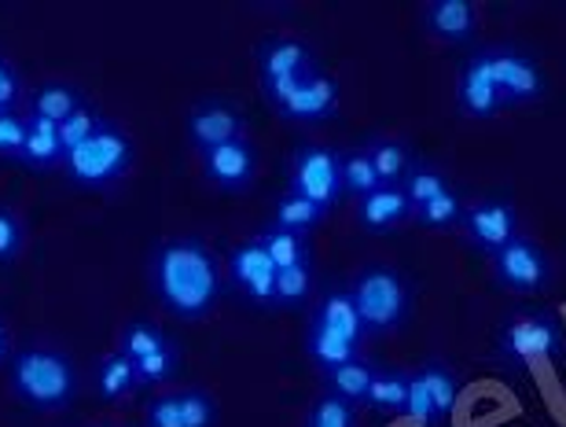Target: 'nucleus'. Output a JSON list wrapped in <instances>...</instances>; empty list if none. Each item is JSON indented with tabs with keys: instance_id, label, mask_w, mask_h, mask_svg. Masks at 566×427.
I'll use <instances>...</instances> for the list:
<instances>
[{
	"instance_id": "1",
	"label": "nucleus",
	"mask_w": 566,
	"mask_h": 427,
	"mask_svg": "<svg viewBox=\"0 0 566 427\" xmlns=\"http://www.w3.org/2000/svg\"><path fill=\"white\" fill-rule=\"evenodd\" d=\"M147 288L169 317L199 324L224 295V273L213 247L196 232L166 236L147 251Z\"/></svg>"
},
{
	"instance_id": "2",
	"label": "nucleus",
	"mask_w": 566,
	"mask_h": 427,
	"mask_svg": "<svg viewBox=\"0 0 566 427\" xmlns=\"http://www.w3.org/2000/svg\"><path fill=\"white\" fill-rule=\"evenodd\" d=\"M8 387L19 406L33 413H63L82 395V368L55 343H22L11 351Z\"/></svg>"
},
{
	"instance_id": "3",
	"label": "nucleus",
	"mask_w": 566,
	"mask_h": 427,
	"mask_svg": "<svg viewBox=\"0 0 566 427\" xmlns=\"http://www.w3.org/2000/svg\"><path fill=\"white\" fill-rule=\"evenodd\" d=\"M354 310L360 317V329L368 335H390L409 324L412 317V284L401 269L387 262H368L360 265L354 280L346 284Z\"/></svg>"
},
{
	"instance_id": "4",
	"label": "nucleus",
	"mask_w": 566,
	"mask_h": 427,
	"mask_svg": "<svg viewBox=\"0 0 566 427\" xmlns=\"http://www.w3.org/2000/svg\"><path fill=\"white\" fill-rule=\"evenodd\" d=\"M137 163V144L118 122H104L85 144H77L74 152H66L63 159V177L66 185L85 188V192H104L115 188L118 181H126V174Z\"/></svg>"
},
{
	"instance_id": "5",
	"label": "nucleus",
	"mask_w": 566,
	"mask_h": 427,
	"mask_svg": "<svg viewBox=\"0 0 566 427\" xmlns=\"http://www.w3.org/2000/svg\"><path fill=\"white\" fill-rule=\"evenodd\" d=\"M566 354V324L545 306H515L496 329V357L512 368H534Z\"/></svg>"
},
{
	"instance_id": "6",
	"label": "nucleus",
	"mask_w": 566,
	"mask_h": 427,
	"mask_svg": "<svg viewBox=\"0 0 566 427\" xmlns=\"http://www.w3.org/2000/svg\"><path fill=\"white\" fill-rule=\"evenodd\" d=\"M118 351L129 357L140 376V387H166L185 368L180 343L151 317H129L118 332Z\"/></svg>"
},
{
	"instance_id": "7",
	"label": "nucleus",
	"mask_w": 566,
	"mask_h": 427,
	"mask_svg": "<svg viewBox=\"0 0 566 427\" xmlns=\"http://www.w3.org/2000/svg\"><path fill=\"white\" fill-rule=\"evenodd\" d=\"M287 192L310 199L324 214L343 204V177H338V152L327 144H302L287 166Z\"/></svg>"
},
{
	"instance_id": "8",
	"label": "nucleus",
	"mask_w": 566,
	"mask_h": 427,
	"mask_svg": "<svg viewBox=\"0 0 566 427\" xmlns=\"http://www.w3.org/2000/svg\"><path fill=\"white\" fill-rule=\"evenodd\" d=\"M224 284L258 310H276V265L258 236L235 243L229 251V258H224Z\"/></svg>"
},
{
	"instance_id": "9",
	"label": "nucleus",
	"mask_w": 566,
	"mask_h": 427,
	"mask_svg": "<svg viewBox=\"0 0 566 427\" xmlns=\"http://www.w3.org/2000/svg\"><path fill=\"white\" fill-rule=\"evenodd\" d=\"M496 284L515 291V295H541L552 288V258L537 240L518 232L512 243L490 254Z\"/></svg>"
},
{
	"instance_id": "10",
	"label": "nucleus",
	"mask_w": 566,
	"mask_h": 427,
	"mask_svg": "<svg viewBox=\"0 0 566 427\" xmlns=\"http://www.w3.org/2000/svg\"><path fill=\"white\" fill-rule=\"evenodd\" d=\"M316 71L313 44L302 38H265L258 41V85L269 104L287 93L298 77Z\"/></svg>"
},
{
	"instance_id": "11",
	"label": "nucleus",
	"mask_w": 566,
	"mask_h": 427,
	"mask_svg": "<svg viewBox=\"0 0 566 427\" xmlns=\"http://www.w3.org/2000/svg\"><path fill=\"white\" fill-rule=\"evenodd\" d=\"M185 137L199 155L247 137V111L232 96H202L188 107Z\"/></svg>"
},
{
	"instance_id": "12",
	"label": "nucleus",
	"mask_w": 566,
	"mask_h": 427,
	"mask_svg": "<svg viewBox=\"0 0 566 427\" xmlns=\"http://www.w3.org/2000/svg\"><path fill=\"white\" fill-rule=\"evenodd\" d=\"M338 100H343V88H338L335 74L316 66L313 74L298 77L273 107L280 111V118L298 122V126H324L338 115Z\"/></svg>"
},
{
	"instance_id": "13",
	"label": "nucleus",
	"mask_w": 566,
	"mask_h": 427,
	"mask_svg": "<svg viewBox=\"0 0 566 427\" xmlns=\"http://www.w3.org/2000/svg\"><path fill=\"white\" fill-rule=\"evenodd\" d=\"M221 409L207 387H177L147 398L144 427H218Z\"/></svg>"
},
{
	"instance_id": "14",
	"label": "nucleus",
	"mask_w": 566,
	"mask_h": 427,
	"mask_svg": "<svg viewBox=\"0 0 566 427\" xmlns=\"http://www.w3.org/2000/svg\"><path fill=\"white\" fill-rule=\"evenodd\" d=\"M501 107H504V100H501V85H496V74H493V55L490 49H474L468 60L460 63L457 111L463 118L490 122L501 115Z\"/></svg>"
},
{
	"instance_id": "15",
	"label": "nucleus",
	"mask_w": 566,
	"mask_h": 427,
	"mask_svg": "<svg viewBox=\"0 0 566 427\" xmlns=\"http://www.w3.org/2000/svg\"><path fill=\"white\" fill-rule=\"evenodd\" d=\"M490 55H493V74L496 85H501L504 107L534 104V100L545 96L548 77L530 52H523L518 44H496V49H490Z\"/></svg>"
},
{
	"instance_id": "16",
	"label": "nucleus",
	"mask_w": 566,
	"mask_h": 427,
	"mask_svg": "<svg viewBox=\"0 0 566 427\" xmlns=\"http://www.w3.org/2000/svg\"><path fill=\"white\" fill-rule=\"evenodd\" d=\"M463 240H468L474 251L493 254L501 251L504 243H512L523 225H518V210L512 199H485V204H474L463 210L460 218Z\"/></svg>"
},
{
	"instance_id": "17",
	"label": "nucleus",
	"mask_w": 566,
	"mask_h": 427,
	"mask_svg": "<svg viewBox=\"0 0 566 427\" xmlns=\"http://www.w3.org/2000/svg\"><path fill=\"white\" fill-rule=\"evenodd\" d=\"M199 163H202V177H207L213 188H221V192H247V188L258 181V166H262L258 148L247 137L229 140V144H221V148L199 155Z\"/></svg>"
},
{
	"instance_id": "18",
	"label": "nucleus",
	"mask_w": 566,
	"mask_h": 427,
	"mask_svg": "<svg viewBox=\"0 0 566 427\" xmlns=\"http://www.w3.org/2000/svg\"><path fill=\"white\" fill-rule=\"evenodd\" d=\"M409 218H412V204L401 192V185H379L376 192L357 199V225L365 236H390Z\"/></svg>"
},
{
	"instance_id": "19",
	"label": "nucleus",
	"mask_w": 566,
	"mask_h": 427,
	"mask_svg": "<svg viewBox=\"0 0 566 427\" xmlns=\"http://www.w3.org/2000/svg\"><path fill=\"white\" fill-rule=\"evenodd\" d=\"M423 30L434 41L471 44L479 30V8L471 0H430L423 8Z\"/></svg>"
},
{
	"instance_id": "20",
	"label": "nucleus",
	"mask_w": 566,
	"mask_h": 427,
	"mask_svg": "<svg viewBox=\"0 0 566 427\" xmlns=\"http://www.w3.org/2000/svg\"><path fill=\"white\" fill-rule=\"evenodd\" d=\"M310 324L313 329H324V332L338 335V340H346V343L365 346V329H360V317H357L354 299H349L346 284H327L324 288L321 302L313 306Z\"/></svg>"
},
{
	"instance_id": "21",
	"label": "nucleus",
	"mask_w": 566,
	"mask_h": 427,
	"mask_svg": "<svg viewBox=\"0 0 566 427\" xmlns=\"http://www.w3.org/2000/svg\"><path fill=\"white\" fill-rule=\"evenodd\" d=\"M15 166H19V170H27V174H55V170H63L60 126L27 115V137H22Z\"/></svg>"
},
{
	"instance_id": "22",
	"label": "nucleus",
	"mask_w": 566,
	"mask_h": 427,
	"mask_svg": "<svg viewBox=\"0 0 566 427\" xmlns=\"http://www.w3.org/2000/svg\"><path fill=\"white\" fill-rule=\"evenodd\" d=\"M93 390H96V398L104 402V406H122V402H129L140 390L137 368H133V362L118 351V346H115V351H107L96 362Z\"/></svg>"
},
{
	"instance_id": "23",
	"label": "nucleus",
	"mask_w": 566,
	"mask_h": 427,
	"mask_svg": "<svg viewBox=\"0 0 566 427\" xmlns=\"http://www.w3.org/2000/svg\"><path fill=\"white\" fill-rule=\"evenodd\" d=\"M85 104H88V100H85V93L74 82H41L30 93V111H27V115L60 126V122H66L77 107H85Z\"/></svg>"
},
{
	"instance_id": "24",
	"label": "nucleus",
	"mask_w": 566,
	"mask_h": 427,
	"mask_svg": "<svg viewBox=\"0 0 566 427\" xmlns=\"http://www.w3.org/2000/svg\"><path fill=\"white\" fill-rule=\"evenodd\" d=\"M376 368L379 365L368 362V357H354V362H346V365L332 368V373H324L321 384H324L327 395L343 398V402H349V406H365L368 387H371V379H376Z\"/></svg>"
},
{
	"instance_id": "25",
	"label": "nucleus",
	"mask_w": 566,
	"mask_h": 427,
	"mask_svg": "<svg viewBox=\"0 0 566 427\" xmlns=\"http://www.w3.org/2000/svg\"><path fill=\"white\" fill-rule=\"evenodd\" d=\"M405 398H409V373L398 365H379L368 387L365 409H371L376 417H398V413H405Z\"/></svg>"
},
{
	"instance_id": "26",
	"label": "nucleus",
	"mask_w": 566,
	"mask_h": 427,
	"mask_svg": "<svg viewBox=\"0 0 566 427\" xmlns=\"http://www.w3.org/2000/svg\"><path fill=\"white\" fill-rule=\"evenodd\" d=\"M360 148L368 152L371 170H376L379 185H401L412 159H416V155L409 152V144L398 140V137H368Z\"/></svg>"
},
{
	"instance_id": "27",
	"label": "nucleus",
	"mask_w": 566,
	"mask_h": 427,
	"mask_svg": "<svg viewBox=\"0 0 566 427\" xmlns=\"http://www.w3.org/2000/svg\"><path fill=\"white\" fill-rule=\"evenodd\" d=\"M416 384H420L427 390V398H430V406H434V413L441 417V424L449 420V413L452 406H457V398H460V384H457V373L441 362V357H427V362L416 368Z\"/></svg>"
},
{
	"instance_id": "28",
	"label": "nucleus",
	"mask_w": 566,
	"mask_h": 427,
	"mask_svg": "<svg viewBox=\"0 0 566 427\" xmlns=\"http://www.w3.org/2000/svg\"><path fill=\"white\" fill-rule=\"evenodd\" d=\"M327 218V214L316 207V204H310V199H302V196H294V192H283L280 199H276V207H273V229H280V232H291V236H305L310 240V232L316 229Z\"/></svg>"
},
{
	"instance_id": "29",
	"label": "nucleus",
	"mask_w": 566,
	"mask_h": 427,
	"mask_svg": "<svg viewBox=\"0 0 566 427\" xmlns=\"http://www.w3.org/2000/svg\"><path fill=\"white\" fill-rule=\"evenodd\" d=\"M305 357H310V362L321 368V376H324V373H332V368L360 357V346L338 340V335L324 332V329H313V324H310V329H305Z\"/></svg>"
},
{
	"instance_id": "30",
	"label": "nucleus",
	"mask_w": 566,
	"mask_h": 427,
	"mask_svg": "<svg viewBox=\"0 0 566 427\" xmlns=\"http://www.w3.org/2000/svg\"><path fill=\"white\" fill-rule=\"evenodd\" d=\"M316 288V265L313 258H302L287 269H276V310H298L310 302Z\"/></svg>"
},
{
	"instance_id": "31",
	"label": "nucleus",
	"mask_w": 566,
	"mask_h": 427,
	"mask_svg": "<svg viewBox=\"0 0 566 427\" xmlns=\"http://www.w3.org/2000/svg\"><path fill=\"white\" fill-rule=\"evenodd\" d=\"M338 177H343V199H365L379 188V177L371 170V159L360 144L349 152H338Z\"/></svg>"
},
{
	"instance_id": "32",
	"label": "nucleus",
	"mask_w": 566,
	"mask_h": 427,
	"mask_svg": "<svg viewBox=\"0 0 566 427\" xmlns=\"http://www.w3.org/2000/svg\"><path fill=\"white\" fill-rule=\"evenodd\" d=\"M449 188L452 185H449L446 170H441V166H434V163H427V159H412L409 174H405V181H401V192L409 196L412 210L430 204V199L441 196V192H449Z\"/></svg>"
},
{
	"instance_id": "33",
	"label": "nucleus",
	"mask_w": 566,
	"mask_h": 427,
	"mask_svg": "<svg viewBox=\"0 0 566 427\" xmlns=\"http://www.w3.org/2000/svg\"><path fill=\"white\" fill-rule=\"evenodd\" d=\"M463 210H468V207H463L460 192H457V188H449V192L434 196L430 204L416 207L412 221L420 225V229H427V232H449V229H457V225H460Z\"/></svg>"
},
{
	"instance_id": "34",
	"label": "nucleus",
	"mask_w": 566,
	"mask_h": 427,
	"mask_svg": "<svg viewBox=\"0 0 566 427\" xmlns=\"http://www.w3.org/2000/svg\"><path fill=\"white\" fill-rule=\"evenodd\" d=\"M258 240L265 243L269 258H273L276 269H287L294 262H302V258H313V247L305 236H291V232H280L273 225H265L262 232H258Z\"/></svg>"
},
{
	"instance_id": "35",
	"label": "nucleus",
	"mask_w": 566,
	"mask_h": 427,
	"mask_svg": "<svg viewBox=\"0 0 566 427\" xmlns=\"http://www.w3.org/2000/svg\"><path fill=\"white\" fill-rule=\"evenodd\" d=\"M27 254V221L15 207L0 204V269H11Z\"/></svg>"
},
{
	"instance_id": "36",
	"label": "nucleus",
	"mask_w": 566,
	"mask_h": 427,
	"mask_svg": "<svg viewBox=\"0 0 566 427\" xmlns=\"http://www.w3.org/2000/svg\"><path fill=\"white\" fill-rule=\"evenodd\" d=\"M302 427H360L357 406H349V402L324 390L321 398H313V406H310V413H305Z\"/></svg>"
},
{
	"instance_id": "37",
	"label": "nucleus",
	"mask_w": 566,
	"mask_h": 427,
	"mask_svg": "<svg viewBox=\"0 0 566 427\" xmlns=\"http://www.w3.org/2000/svg\"><path fill=\"white\" fill-rule=\"evenodd\" d=\"M107 115L99 111L96 104H85V107H77L71 118L60 122V144H63V159H66V152H74L77 144H85L93 133L104 126Z\"/></svg>"
},
{
	"instance_id": "38",
	"label": "nucleus",
	"mask_w": 566,
	"mask_h": 427,
	"mask_svg": "<svg viewBox=\"0 0 566 427\" xmlns=\"http://www.w3.org/2000/svg\"><path fill=\"white\" fill-rule=\"evenodd\" d=\"M22 137H27V115H19V111H0V159L15 163Z\"/></svg>"
},
{
	"instance_id": "39",
	"label": "nucleus",
	"mask_w": 566,
	"mask_h": 427,
	"mask_svg": "<svg viewBox=\"0 0 566 427\" xmlns=\"http://www.w3.org/2000/svg\"><path fill=\"white\" fill-rule=\"evenodd\" d=\"M22 104V77L8 55H0V111H19Z\"/></svg>"
},
{
	"instance_id": "40",
	"label": "nucleus",
	"mask_w": 566,
	"mask_h": 427,
	"mask_svg": "<svg viewBox=\"0 0 566 427\" xmlns=\"http://www.w3.org/2000/svg\"><path fill=\"white\" fill-rule=\"evenodd\" d=\"M11 351H15V343H11V329H8V321L0 317V368H8Z\"/></svg>"
}]
</instances>
